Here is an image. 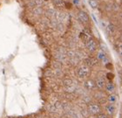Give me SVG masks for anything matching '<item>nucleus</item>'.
I'll list each match as a JSON object with an SVG mask.
<instances>
[{
	"instance_id": "f257e3e1",
	"label": "nucleus",
	"mask_w": 122,
	"mask_h": 118,
	"mask_svg": "<svg viewBox=\"0 0 122 118\" xmlns=\"http://www.w3.org/2000/svg\"><path fill=\"white\" fill-rule=\"evenodd\" d=\"M90 74V67H86V65L79 67V69L77 70V75L79 78H86Z\"/></svg>"
},
{
	"instance_id": "f03ea898",
	"label": "nucleus",
	"mask_w": 122,
	"mask_h": 118,
	"mask_svg": "<svg viewBox=\"0 0 122 118\" xmlns=\"http://www.w3.org/2000/svg\"><path fill=\"white\" fill-rule=\"evenodd\" d=\"M86 45L87 49H88L90 52H95L97 50V48H98L97 42L94 40L93 39H91V38L86 42Z\"/></svg>"
},
{
	"instance_id": "7ed1b4c3",
	"label": "nucleus",
	"mask_w": 122,
	"mask_h": 118,
	"mask_svg": "<svg viewBox=\"0 0 122 118\" xmlns=\"http://www.w3.org/2000/svg\"><path fill=\"white\" fill-rule=\"evenodd\" d=\"M78 18L79 20L83 24H87L89 23V16L86 11H80L78 14Z\"/></svg>"
},
{
	"instance_id": "20e7f679",
	"label": "nucleus",
	"mask_w": 122,
	"mask_h": 118,
	"mask_svg": "<svg viewBox=\"0 0 122 118\" xmlns=\"http://www.w3.org/2000/svg\"><path fill=\"white\" fill-rule=\"evenodd\" d=\"M88 110L92 115H97L98 113L100 112V107L97 103H92L88 106Z\"/></svg>"
},
{
	"instance_id": "39448f33",
	"label": "nucleus",
	"mask_w": 122,
	"mask_h": 118,
	"mask_svg": "<svg viewBox=\"0 0 122 118\" xmlns=\"http://www.w3.org/2000/svg\"><path fill=\"white\" fill-rule=\"evenodd\" d=\"M84 61H85V64H86V67H94L97 63H98V59H95V58H92V57H89V58L85 59Z\"/></svg>"
},
{
	"instance_id": "423d86ee",
	"label": "nucleus",
	"mask_w": 122,
	"mask_h": 118,
	"mask_svg": "<svg viewBox=\"0 0 122 118\" xmlns=\"http://www.w3.org/2000/svg\"><path fill=\"white\" fill-rule=\"evenodd\" d=\"M105 108H106V111H107L109 115H113V114L116 112V110H117V108L114 106V104H111V103L106 106Z\"/></svg>"
},
{
	"instance_id": "0eeeda50",
	"label": "nucleus",
	"mask_w": 122,
	"mask_h": 118,
	"mask_svg": "<svg viewBox=\"0 0 122 118\" xmlns=\"http://www.w3.org/2000/svg\"><path fill=\"white\" fill-rule=\"evenodd\" d=\"M53 5L58 9L66 8V3L64 2V0H53Z\"/></svg>"
},
{
	"instance_id": "6e6552de",
	"label": "nucleus",
	"mask_w": 122,
	"mask_h": 118,
	"mask_svg": "<svg viewBox=\"0 0 122 118\" xmlns=\"http://www.w3.org/2000/svg\"><path fill=\"white\" fill-rule=\"evenodd\" d=\"M106 80H105V79H103V78H98V79L96 80V82H95V85H96V87H98L99 88H103V87H105V86H106Z\"/></svg>"
},
{
	"instance_id": "1a4fd4ad",
	"label": "nucleus",
	"mask_w": 122,
	"mask_h": 118,
	"mask_svg": "<svg viewBox=\"0 0 122 118\" xmlns=\"http://www.w3.org/2000/svg\"><path fill=\"white\" fill-rule=\"evenodd\" d=\"M107 102H109L111 104H115V103L118 102V97L116 95H113V94H111L110 95H108V97L107 99Z\"/></svg>"
},
{
	"instance_id": "9d476101",
	"label": "nucleus",
	"mask_w": 122,
	"mask_h": 118,
	"mask_svg": "<svg viewBox=\"0 0 122 118\" xmlns=\"http://www.w3.org/2000/svg\"><path fill=\"white\" fill-rule=\"evenodd\" d=\"M106 89H107V92L109 93H113L115 90V85L112 83V82H108V83H106Z\"/></svg>"
},
{
	"instance_id": "9b49d317",
	"label": "nucleus",
	"mask_w": 122,
	"mask_h": 118,
	"mask_svg": "<svg viewBox=\"0 0 122 118\" xmlns=\"http://www.w3.org/2000/svg\"><path fill=\"white\" fill-rule=\"evenodd\" d=\"M85 87H86L87 89H93L94 87H96V85H95V82H94L93 80H87V81L85 83Z\"/></svg>"
},
{
	"instance_id": "f8f14e48",
	"label": "nucleus",
	"mask_w": 122,
	"mask_h": 118,
	"mask_svg": "<svg viewBox=\"0 0 122 118\" xmlns=\"http://www.w3.org/2000/svg\"><path fill=\"white\" fill-rule=\"evenodd\" d=\"M63 84L66 86V87H70V86H72L73 82H72V80L70 79V78H66L64 79L63 80Z\"/></svg>"
},
{
	"instance_id": "ddd939ff",
	"label": "nucleus",
	"mask_w": 122,
	"mask_h": 118,
	"mask_svg": "<svg viewBox=\"0 0 122 118\" xmlns=\"http://www.w3.org/2000/svg\"><path fill=\"white\" fill-rule=\"evenodd\" d=\"M107 32H109L110 34H112L114 33L115 31H116V28H115V26L112 25V24H109L108 26H107Z\"/></svg>"
},
{
	"instance_id": "4468645a",
	"label": "nucleus",
	"mask_w": 122,
	"mask_h": 118,
	"mask_svg": "<svg viewBox=\"0 0 122 118\" xmlns=\"http://www.w3.org/2000/svg\"><path fill=\"white\" fill-rule=\"evenodd\" d=\"M105 57H106V55H105L104 53H102V52H99V54H98V56H97V59L98 60H102V59H104Z\"/></svg>"
},
{
	"instance_id": "2eb2a0df",
	"label": "nucleus",
	"mask_w": 122,
	"mask_h": 118,
	"mask_svg": "<svg viewBox=\"0 0 122 118\" xmlns=\"http://www.w3.org/2000/svg\"><path fill=\"white\" fill-rule=\"evenodd\" d=\"M90 5H92V8H96V6H97V3H96V1L95 0H90Z\"/></svg>"
},
{
	"instance_id": "dca6fc26",
	"label": "nucleus",
	"mask_w": 122,
	"mask_h": 118,
	"mask_svg": "<svg viewBox=\"0 0 122 118\" xmlns=\"http://www.w3.org/2000/svg\"><path fill=\"white\" fill-rule=\"evenodd\" d=\"M97 118H109V117L106 114H99V115H98Z\"/></svg>"
},
{
	"instance_id": "f3484780",
	"label": "nucleus",
	"mask_w": 122,
	"mask_h": 118,
	"mask_svg": "<svg viewBox=\"0 0 122 118\" xmlns=\"http://www.w3.org/2000/svg\"><path fill=\"white\" fill-rule=\"evenodd\" d=\"M99 102L100 104H105V103L107 102V100L105 99V97H103V98H101V99H99Z\"/></svg>"
},
{
	"instance_id": "a211bd4d",
	"label": "nucleus",
	"mask_w": 122,
	"mask_h": 118,
	"mask_svg": "<svg viewBox=\"0 0 122 118\" xmlns=\"http://www.w3.org/2000/svg\"><path fill=\"white\" fill-rule=\"evenodd\" d=\"M72 3H73V5H79V3H80V0H72Z\"/></svg>"
},
{
	"instance_id": "6ab92c4d",
	"label": "nucleus",
	"mask_w": 122,
	"mask_h": 118,
	"mask_svg": "<svg viewBox=\"0 0 122 118\" xmlns=\"http://www.w3.org/2000/svg\"><path fill=\"white\" fill-rule=\"evenodd\" d=\"M108 77H109V79H112L113 75H112V74H108Z\"/></svg>"
}]
</instances>
